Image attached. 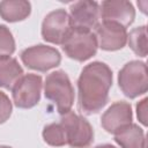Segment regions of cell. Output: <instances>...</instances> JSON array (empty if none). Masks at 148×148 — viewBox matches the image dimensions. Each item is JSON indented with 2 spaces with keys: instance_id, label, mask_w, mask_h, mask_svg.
<instances>
[{
  "instance_id": "6da1fadb",
  "label": "cell",
  "mask_w": 148,
  "mask_h": 148,
  "mask_svg": "<svg viewBox=\"0 0 148 148\" xmlns=\"http://www.w3.org/2000/svg\"><path fill=\"white\" fill-rule=\"evenodd\" d=\"M112 71L102 61H92L83 67L77 79V105L83 114L101 111L109 99Z\"/></svg>"
},
{
  "instance_id": "7a4b0ae2",
  "label": "cell",
  "mask_w": 148,
  "mask_h": 148,
  "mask_svg": "<svg viewBox=\"0 0 148 148\" xmlns=\"http://www.w3.org/2000/svg\"><path fill=\"white\" fill-rule=\"evenodd\" d=\"M45 97L56 104L57 111L62 116L71 111L74 103V88L64 71L50 73L44 82Z\"/></svg>"
},
{
  "instance_id": "3957f363",
  "label": "cell",
  "mask_w": 148,
  "mask_h": 148,
  "mask_svg": "<svg viewBox=\"0 0 148 148\" xmlns=\"http://www.w3.org/2000/svg\"><path fill=\"white\" fill-rule=\"evenodd\" d=\"M98 44L97 38L92 30L74 28L72 27L65 42L62 43V50L65 54L76 61L83 62L97 52Z\"/></svg>"
},
{
  "instance_id": "277c9868",
  "label": "cell",
  "mask_w": 148,
  "mask_h": 148,
  "mask_svg": "<svg viewBox=\"0 0 148 148\" xmlns=\"http://www.w3.org/2000/svg\"><path fill=\"white\" fill-rule=\"evenodd\" d=\"M118 86L128 98H135L147 92V65L140 60H132L123 66L118 73Z\"/></svg>"
},
{
  "instance_id": "5b68a950",
  "label": "cell",
  "mask_w": 148,
  "mask_h": 148,
  "mask_svg": "<svg viewBox=\"0 0 148 148\" xmlns=\"http://www.w3.org/2000/svg\"><path fill=\"white\" fill-rule=\"evenodd\" d=\"M60 124L65 130L66 141L71 148H88L92 143V126L82 116L69 111L61 116Z\"/></svg>"
},
{
  "instance_id": "8992f818",
  "label": "cell",
  "mask_w": 148,
  "mask_h": 148,
  "mask_svg": "<svg viewBox=\"0 0 148 148\" xmlns=\"http://www.w3.org/2000/svg\"><path fill=\"white\" fill-rule=\"evenodd\" d=\"M43 88V80L37 74H24L12 88V97L15 106L30 109L38 104Z\"/></svg>"
},
{
  "instance_id": "52a82bcc",
  "label": "cell",
  "mask_w": 148,
  "mask_h": 148,
  "mask_svg": "<svg viewBox=\"0 0 148 148\" xmlns=\"http://www.w3.org/2000/svg\"><path fill=\"white\" fill-rule=\"evenodd\" d=\"M21 60L30 69L47 72L60 65L61 56L56 47L38 44L24 49L21 52Z\"/></svg>"
},
{
  "instance_id": "ba28073f",
  "label": "cell",
  "mask_w": 148,
  "mask_h": 148,
  "mask_svg": "<svg viewBox=\"0 0 148 148\" xmlns=\"http://www.w3.org/2000/svg\"><path fill=\"white\" fill-rule=\"evenodd\" d=\"M72 29L68 13L65 9H56L50 12L42 22V37L45 42L62 45L67 35Z\"/></svg>"
},
{
  "instance_id": "9c48e42d",
  "label": "cell",
  "mask_w": 148,
  "mask_h": 148,
  "mask_svg": "<svg viewBox=\"0 0 148 148\" xmlns=\"http://www.w3.org/2000/svg\"><path fill=\"white\" fill-rule=\"evenodd\" d=\"M98 47L104 51H117L123 49L127 43V30L123 25L113 22L98 23L95 28Z\"/></svg>"
},
{
  "instance_id": "30bf717a",
  "label": "cell",
  "mask_w": 148,
  "mask_h": 148,
  "mask_svg": "<svg viewBox=\"0 0 148 148\" xmlns=\"http://www.w3.org/2000/svg\"><path fill=\"white\" fill-rule=\"evenodd\" d=\"M99 16L103 22H113L127 28L135 18V9L126 0H105L99 5Z\"/></svg>"
},
{
  "instance_id": "8fae6325",
  "label": "cell",
  "mask_w": 148,
  "mask_h": 148,
  "mask_svg": "<svg viewBox=\"0 0 148 148\" xmlns=\"http://www.w3.org/2000/svg\"><path fill=\"white\" fill-rule=\"evenodd\" d=\"M69 18L72 27L82 29H95L99 23V3L90 0H81L71 5Z\"/></svg>"
},
{
  "instance_id": "7c38bea8",
  "label": "cell",
  "mask_w": 148,
  "mask_h": 148,
  "mask_svg": "<svg viewBox=\"0 0 148 148\" xmlns=\"http://www.w3.org/2000/svg\"><path fill=\"white\" fill-rule=\"evenodd\" d=\"M133 120L132 106L130 103L120 101L111 104L101 117L102 127L111 134H116L123 127L130 125Z\"/></svg>"
},
{
  "instance_id": "4fadbf2b",
  "label": "cell",
  "mask_w": 148,
  "mask_h": 148,
  "mask_svg": "<svg viewBox=\"0 0 148 148\" xmlns=\"http://www.w3.org/2000/svg\"><path fill=\"white\" fill-rule=\"evenodd\" d=\"M31 13V3L25 0H5L0 2V16L7 22L25 20Z\"/></svg>"
},
{
  "instance_id": "5bb4252c",
  "label": "cell",
  "mask_w": 148,
  "mask_h": 148,
  "mask_svg": "<svg viewBox=\"0 0 148 148\" xmlns=\"http://www.w3.org/2000/svg\"><path fill=\"white\" fill-rule=\"evenodd\" d=\"M114 141L121 148H145V132L139 125L131 123L114 134Z\"/></svg>"
},
{
  "instance_id": "9a60e30c",
  "label": "cell",
  "mask_w": 148,
  "mask_h": 148,
  "mask_svg": "<svg viewBox=\"0 0 148 148\" xmlns=\"http://www.w3.org/2000/svg\"><path fill=\"white\" fill-rule=\"evenodd\" d=\"M23 68L17 59L8 56L0 57V87L12 90L16 81L23 76Z\"/></svg>"
},
{
  "instance_id": "2e32d148",
  "label": "cell",
  "mask_w": 148,
  "mask_h": 148,
  "mask_svg": "<svg viewBox=\"0 0 148 148\" xmlns=\"http://www.w3.org/2000/svg\"><path fill=\"white\" fill-rule=\"evenodd\" d=\"M127 43L131 50L139 57L147 56V27H138L127 34Z\"/></svg>"
},
{
  "instance_id": "e0dca14e",
  "label": "cell",
  "mask_w": 148,
  "mask_h": 148,
  "mask_svg": "<svg viewBox=\"0 0 148 148\" xmlns=\"http://www.w3.org/2000/svg\"><path fill=\"white\" fill-rule=\"evenodd\" d=\"M42 135H43L44 141L50 146L62 147V146L67 145L65 130L60 123H51V124L44 126Z\"/></svg>"
},
{
  "instance_id": "ac0fdd59",
  "label": "cell",
  "mask_w": 148,
  "mask_h": 148,
  "mask_svg": "<svg viewBox=\"0 0 148 148\" xmlns=\"http://www.w3.org/2000/svg\"><path fill=\"white\" fill-rule=\"evenodd\" d=\"M15 52V40L10 30L0 24V57H8Z\"/></svg>"
},
{
  "instance_id": "d6986e66",
  "label": "cell",
  "mask_w": 148,
  "mask_h": 148,
  "mask_svg": "<svg viewBox=\"0 0 148 148\" xmlns=\"http://www.w3.org/2000/svg\"><path fill=\"white\" fill-rule=\"evenodd\" d=\"M12 111H13V105L9 97L5 92L0 91V124H3L9 119Z\"/></svg>"
},
{
  "instance_id": "ffe728a7",
  "label": "cell",
  "mask_w": 148,
  "mask_h": 148,
  "mask_svg": "<svg viewBox=\"0 0 148 148\" xmlns=\"http://www.w3.org/2000/svg\"><path fill=\"white\" fill-rule=\"evenodd\" d=\"M147 101L148 99L145 97L139 103H136V116H138L139 121L143 126L147 125Z\"/></svg>"
},
{
  "instance_id": "44dd1931",
  "label": "cell",
  "mask_w": 148,
  "mask_h": 148,
  "mask_svg": "<svg viewBox=\"0 0 148 148\" xmlns=\"http://www.w3.org/2000/svg\"><path fill=\"white\" fill-rule=\"evenodd\" d=\"M94 148H116V147L110 145V143H104V145H98V146H96Z\"/></svg>"
},
{
  "instance_id": "7402d4cb",
  "label": "cell",
  "mask_w": 148,
  "mask_h": 148,
  "mask_svg": "<svg viewBox=\"0 0 148 148\" xmlns=\"http://www.w3.org/2000/svg\"><path fill=\"white\" fill-rule=\"evenodd\" d=\"M0 148H12V147H9V146H0Z\"/></svg>"
}]
</instances>
